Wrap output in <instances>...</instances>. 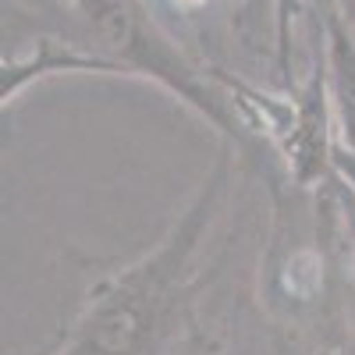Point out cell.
Returning a JSON list of instances; mask_svg holds the SVG:
<instances>
[{
  "label": "cell",
  "mask_w": 355,
  "mask_h": 355,
  "mask_svg": "<svg viewBox=\"0 0 355 355\" xmlns=\"http://www.w3.org/2000/svg\"><path fill=\"white\" fill-rule=\"evenodd\" d=\"M227 192V157L217 160L167 239L125 270L100 281L53 355H160L192 291V263Z\"/></svg>",
  "instance_id": "cell-1"
},
{
  "label": "cell",
  "mask_w": 355,
  "mask_h": 355,
  "mask_svg": "<svg viewBox=\"0 0 355 355\" xmlns=\"http://www.w3.org/2000/svg\"><path fill=\"white\" fill-rule=\"evenodd\" d=\"M75 4L85 15V21L93 25L100 46L110 53L114 71H142V75L160 78L167 89L182 93L192 107H199L210 121L227 128V117L210 100V93L192 78V71L178 61V53H171L153 33H146V25L121 0H75Z\"/></svg>",
  "instance_id": "cell-2"
}]
</instances>
